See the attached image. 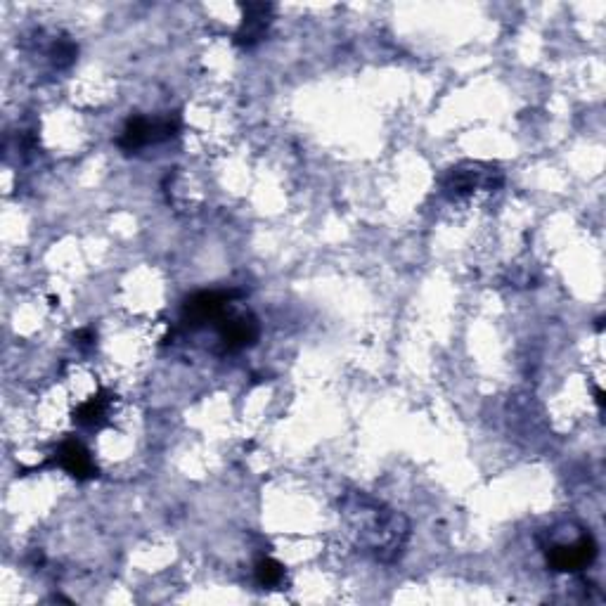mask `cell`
<instances>
[{"instance_id": "cell-3", "label": "cell", "mask_w": 606, "mask_h": 606, "mask_svg": "<svg viewBox=\"0 0 606 606\" xmlns=\"http://www.w3.org/2000/svg\"><path fill=\"white\" fill-rule=\"evenodd\" d=\"M180 131V119L176 114L159 116V119H147V116H131L126 121L124 131H121L116 145L126 154L143 150L147 145L164 143V140L176 138Z\"/></svg>"}, {"instance_id": "cell-1", "label": "cell", "mask_w": 606, "mask_h": 606, "mask_svg": "<svg viewBox=\"0 0 606 606\" xmlns=\"http://www.w3.org/2000/svg\"><path fill=\"white\" fill-rule=\"evenodd\" d=\"M339 509L358 552L382 564L401 559L410 540V519L405 514L363 491H348L341 498Z\"/></svg>"}, {"instance_id": "cell-8", "label": "cell", "mask_w": 606, "mask_h": 606, "mask_svg": "<svg viewBox=\"0 0 606 606\" xmlns=\"http://www.w3.org/2000/svg\"><path fill=\"white\" fill-rule=\"evenodd\" d=\"M55 462L76 481H88L98 476V467H95L90 450L83 446L76 438H67L55 453Z\"/></svg>"}, {"instance_id": "cell-7", "label": "cell", "mask_w": 606, "mask_h": 606, "mask_svg": "<svg viewBox=\"0 0 606 606\" xmlns=\"http://www.w3.org/2000/svg\"><path fill=\"white\" fill-rule=\"evenodd\" d=\"M242 24L235 34V43L240 48H254L263 41L273 19V5L270 3H242Z\"/></svg>"}, {"instance_id": "cell-13", "label": "cell", "mask_w": 606, "mask_h": 606, "mask_svg": "<svg viewBox=\"0 0 606 606\" xmlns=\"http://www.w3.org/2000/svg\"><path fill=\"white\" fill-rule=\"evenodd\" d=\"M595 401H597L599 408H604V391L602 389L595 391Z\"/></svg>"}, {"instance_id": "cell-5", "label": "cell", "mask_w": 606, "mask_h": 606, "mask_svg": "<svg viewBox=\"0 0 606 606\" xmlns=\"http://www.w3.org/2000/svg\"><path fill=\"white\" fill-rule=\"evenodd\" d=\"M242 292H199L192 299L185 301L183 306V322L190 330H199V327L216 322L228 313L230 303L240 299Z\"/></svg>"}, {"instance_id": "cell-4", "label": "cell", "mask_w": 606, "mask_h": 606, "mask_svg": "<svg viewBox=\"0 0 606 606\" xmlns=\"http://www.w3.org/2000/svg\"><path fill=\"white\" fill-rule=\"evenodd\" d=\"M547 564L552 571L559 573H578L597 559V543L590 533H578L576 538L562 540V543H552L545 547Z\"/></svg>"}, {"instance_id": "cell-9", "label": "cell", "mask_w": 606, "mask_h": 606, "mask_svg": "<svg viewBox=\"0 0 606 606\" xmlns=\"http://www.w3.org/2000/svg\"><path fill=\"white\" fill-rule=\"evenodd\" d=\"M109 405H112V401H109V396H105V393L88 398L86 403H81L79 408H76L74 422L81 424V427H86V429H100L102 424L107 422Z\"/></svg>"}, {"instance_id": "cell-12", "label": "cell", "mask_w": 606, "mask_h": 606, "mask_svg": "<svg viewBox=\"0 0 606 606\" xmlns=\"http://www.w3.org/2000/svg\"><path fill=\"white\" fill-rule=\"evenodd\" d=\"M76 344H79L81 348H90L95 344V332L93 330H81L79 334H76Z\"/></svg>"}, {"instance_id": "cell-2", "label": "cell", "mask_w": 606, "mask_h": 606, "mask_svg": "<svg viewBox=\"0 0 606 606\" xmlns=\"http://www.w3.org/2000/svg\"><path fill=\"white\" fill-rule=\"evenodd\" d=\"M502 183H505V173L500 171V166L483 164V161H462L446 171V176L441 178V190L448 199H464L479 190H500Z\"/></svg>"}, {"instance_id": "cell-6", "label": "cell", "mask_w": 606, "mask_h": 606, "mask_svg": "<svg viewBox=\"0 0 606 606\" xmlns=\"http://www.w3.org/2000/svg\"><path fill=\"white\" fill-rule=\"evenodd\" d=\"M218 337H221L225 353H237L251 348L261 337V325L251 313H225L216 322Z\"/></svg>"}, {"instance_id": "cell-11", "label": "cell", "mask_w": 606, "mask_h": 606, "mask_svg": "<svg viewBox=\"0 0 606 606\" xmlns=\"http://www.w3.org/2000/svg\"><path fill=\"white\" fill-rule=\"evenodd\" d=\"M254 573H256V580H259L261 588L275 590V588H280L282 583H285V566H282L280 562H275V559H270V557L261 559V562L256 564Z\"/></svg>"}, {"instance_id": "cell-10", "label": "cell", "mask_w": 606, "mask_h": 606, "mask_svg": "<svg viewBox=\"0 0 606 606\" xmlns=\"http://www.w3.org/2000/svg\"><path fill=\"white\" fill-rule=\"evenodd\" d=\"M76 55H79V48H76V43L67 36L55 38V41L48 45V57H50V62H53V67H57V69L72 67V64L76 62Z\"/></svg>"}]
</instances>
